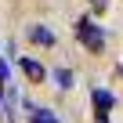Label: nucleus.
<instances>
[{
	"mask_svg": "<svg viewBox=\"0 0 123 123\" xmlns=\"http://www.w3.org/2000/svg\"><path fill=\"white\" fill-rule=\"evenodd\" d=\"M76 40H80L87 51H94V54L105 47V33H101V25H98L94 18H80V22H76Z\"/></svg>",
	"mask_w": 123,
	"mask_h": 123,
	"instance_id": "obj_1",
	"label": "nucleus"
},
{
	"mask_svg": "<svg viewBox=\"0 0 123 123\" xmlns=\"http://www.w3.org/2000/svg\"><path fill=\"white\" fill-rule=\"evenodd\" d=\"M91 98H94V109H98V123H109V109L116 105V98H112L109 91H101V87H94Z\"/></svg>",
	"mask_w": 123,
	"mask_h": 123,
	"instance_id": "obj_2",
	"label": "nucleus"
},
{
	"mask_svg": "<svg viewBox=\"0 0 123 123\" xmlns=\"http://www.w3.org/2000/svg\"><path fill=\"white\" fill-rule=\"evenodd\" d=\"M25 36H29L33 43H43V47H51V43H54V33H51V29H43V25H29V29H25Z\"/></svg>",
	"mask_w": 123,
	"mask_h": 123,
	"instance_id": "obj_3",
	"label": "nucleus"
},
{
	"mask_svg": "<svg viewBox=\"0 0 123 123\" xmlns=\"http://www.w3.org/2000/svg\"><path fill=\"white\" fill-rule=\"evenodd\" d=\"M29 123H58V116H54V112H47V109L29 105Z\"/></svg>",
	"mask_w": 123,
	"mask_h": 123,
	"instance_id": "obj_4",
	"label": "nucleus"
},
{
	"mask_svg": "<svg viewBox=\"0 0 123 123\" xmlns=\"http://www.w3.org/2000/svg\"><path fill=\"white\" fill-rule=\"evenodd\" d=\"M22 69H25V76H33V80H43V65H40V62H33V58H22Z\"/></svg>",
	"mask_w": 123,
	"mask_h": 123,
	"instance_id": "obj_5",
	"label": "nucleus"
},
{
	"mask_svg": "<svg viewBox=\"0 0 123 123\" xmlns=\"http://www.w3.org/2000/svg\"><path fill=\"white\" fill-rule=\"evenodd\" d=\"M54 80H58V87H73V73L69 69H54Z\"/></svg>",
	"mask_w": 123,
	"mask_h": 123,
	"instance_id": "obj_6",
	"label": "nucleus"
},
{
	"mask_svg": "<svg viewBox=\"0 0 123 123\" xmlns=\"http://www.w3.org/2000/svg\"><path fill=\"white\" fill-rule=\"evenodd\" d=\"M0 83H11V69H7L4 58H0Z\"/></svg>",
	"mask_w": 123,
	"mask_h": 123,
	"instance_id": "obj_7",
	"label": "nucleus"
},
{
	"mask_svg": "<svg viewBox=\"0 0 123 123\" xmlns=\"http://www.w3.org/2000/svg\"><path fill=\"white\" fill-rule=\"evenodd\" d=\"M91 4H94V11H105V0H91Z\"/></svg>",
	"mask_w": 123,
	"mask_h": 123,
	"instance_id": "obj_8",
	"label": "nucleus"
},
{
	"mask_svg": "<svg viewBox=\"0 0 123 123\" xmlns=\"http://www.w3.org/2000/svg\"><path fill=\"white\" fill-rule=\"evenodd\" d=\"M119 73H123V69H119Z\"/></svg>",
	"mask_w": 123,
	"mask_h": 123,
	"instance_id": "obj_9",
	"label": "nucleus"
}]
</instances>
